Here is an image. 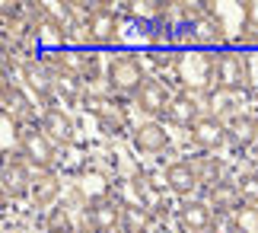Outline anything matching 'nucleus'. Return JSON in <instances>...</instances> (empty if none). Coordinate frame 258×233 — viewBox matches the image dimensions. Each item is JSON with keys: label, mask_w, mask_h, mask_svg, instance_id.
Masks as SVG:
<instances>
[{"label": "nucleus", "mask_w": 258, "mask_h": 233, "mask_svg": "<svg viewBox=\"0 0 258 233\" xmlns=\"http://www.w3.org/2000/svg\"><path fill=\"white\" fill-rule=\"evenodd\" d=\"M172 67H175L178 83L185 86L182 93L207 96L214 89V52H198V48H191V52H178Z\"/></svg>", "instance_id": "f257e3e1"}, {"label": "nucleus", "mask_w": 258, "mask_h": 233, "mask_svg": "<svg viewBox=\"0 0 258 233\" xmlns=\"http://www.w3.org/2000/svg\"><path fill=\"white\" fill-rule=\"evenodd\" d=\"M147 80V67H144V58L137 52H118L105 61V83H108V93H118V96H127V93H137Z\"/></svg>", "instance_id": "f03ea898"}, {"label": "nucleus", "mask_w": 258, "mask_h": 233, "mask_svg": "<svg viewBox=\"0 0 258 233\" xmlns=\"http://www.w3.org/2000/svg\"><path fill=\"white\" fill-rule=\"evenodd\" d=\"M249 86V67H245V52L242 48H223L214 52V89H226V93H242Z\"/></svg>", "instance_id": "7ed1b4c3"}, {"label": "nucleus", "mask_w": 258, "mask_h": 233, "mask_svg": "<svg viewBox=\"0 0 258 233\" xmlns=\"http://www.w3.org/2000/svg\"><path fill=\"white\" fill-rule=\"evenodd\" d=\"M23 83H26L29 93H32L35 103H42L45 109H51L57 89H54V74L48 70V64H45L42 58H29V61H23Z\"/></svg>", "instance_id": "20e7f679"}, {"label": "nucleus", "mask_w": 258, "mask_h": 233, "mask_svg": "<svg viewBox=\"0 0 258 233\" xmlns=\"http://www.w3.org/2000/svg\"><path fill=\"white\" fill-rule=\"evenodd\" d=\"M32 169H29L23 154L4 157V166H0V189H4V198H29V189H32Z\"/></svg>", "instance_id": "39448f33"}, {"label": "nucleus", "mask_w": 258, "mask_h": 233, "mask_svg": "<svg viewBox=\"0 0 258 233\" xmlns=\"http://www.w3.org/2000/svg\"><path fill=\"white\" fill-rule=\"evenodd\" d=\"M105 131H121L124 128V106L115 99V93H86L80 103Z\"/></svg>", "instance_id": "423d86ee"}, {"label": "nucleus", "mask_w": 258, "mask_h": 233, "mask_svg": "<svg viewBox=\"0 0 258 233\" xmlns=\"http://www.w3.org/2000/svg\"><path fill=\"white\" fill-rule=\"evenodd\" d=\"M19 154L26 157V163H29V166H35V169H51V166H54V160H57V147L42 134V128L32 125V128H23Z\"/></svg>", "instance_id": "0eeeda50"}, {"label": "nucleus", "mask_w": 258, "mask_h": 233, "mask_svg": "<svg viewBox=\"0 0 258 233\" xmlns=\"http://www.w3.org/2000/svg\"><path fill=\"white\" fill-rule=\"evenodd\" d=\"M188 35H191V45L198 52H223V48H230V35H226L223 23L217 19L211 10H207V16H201L198 23L185 26Z\"/></svg>", "instance_id": "6e6552de"}, {"label": "nucleus", "mask_w": 258, "mask_h": 233, "mask_svg": "<svg viewBox=\"0 0 258 233\" xmlns=\"http://www.w3.org/2000/svg\"><path fill=\"white\" fill-rule=\"evenodd\" d=\"M0 103H4V112L13 115L23 128H32V125L42 121V118H38V112H35V103L19 86L10 83V74H7V70H4V83H0Z\"/></svg>", "instance_id": "1a4fd4ad"}, {"label": "nucleus", "mask_w": 258, "mask_h": 233, "mask_svg": "<svg viewBox=\"0 0 258 233\" xmlns=\"http://www.w3.org/2000/svg\"><path fill=\"white\" fill-rule=\"evenodd\" d=\"M121 227V201L108 198L83 211V233H118Z\"/></svg>", "instance_id": "9d476101"}, {"label": "nucleus", "mask_w": 258, "mask_h": 233, "mask_svg": "<svg viewBox=\"0 0 258 233\" xmlns=\"http://www.w3.org/2000/svg\"><path fill=\"white\" fill-rule=\"evenodd\" d=\"M29 35H32V42L38 45L42 55L64 52V48H67V26L57 16H51V13H45L42 19H35L32 29H29Z\"/></svg>", "instance_id": "9b49d317"}, {"label": "nucleus", "mask_w": 258, "mask_h": 233, "mask_svg": "<svg viewBox=\"0 0 258 233\" xmlns=\"http://www.w3.org/2000/svg\"><path fill=\"white\" fill-rule=\"evenodd\" d=\"M175 224L182 233H211L214 227V208L204 198H188L175 211Z\"/></svg>", "instance_id": "f8f14e48"}, {"label": "nucleus", "mask_w": 258, "mask_h": 233, "mask_svg": "<svg viewBox=\"0 0 258 233\" xmlns=\"http://www.w3.org/2000/svg\"><path fill=\"white\" fill-rule=\"evenodd\" d=\"M89 35H93V48H112L121 42V13L105 10V4L89 16Z\"/></svg>", "instance_id": "ddd939ff"}, {"label": "nucleus", "mask_w": 258, "mask_h": 233, "mask_svg": "<svg viewBox=\"0 0 258 233\" xmlns=\"http://www.w3.org/2000/svg\"><path fill=\"white\" fill-rule=\"evenodd\" d=\"M77 195L83 198V205H99V201H108L112 198V179H108L105 169L99 166H86L80 169V176H77Z\"/></svg>", "instance_id": "4468645a"}, {"label": "nucleus", "mask_w": 258, "mask_h": 233, "mask_svg": "<svg viewBox=\"0 0 258 233\" xmlns=\"http://www.w3.org/2000/svg\"><path fill=\"white\" fill-rule=\"evenodd\" d=\"M61 198V176L54 169H35L32 189H29V205L35 211H51Z\"/></svg>", "instance_id": "2eb2a0df"}, {"label": "nucleus", "mask_w": 258, "mask_h": 233, "mask_svg": "<svg viewBox=\"0 0 258 233\" xmlns=\"http://www.w3.org/2000/svg\"><path fill=\"white\" fill-rule=\"evenodd\" d=\"M169 89H166V83L160 77H147L144 80V86L134 93V103H137V109L141 112H147L150 118H156V115H166V106H169Z\"/></svg>", "instance_id": "dca6fc26"}, {"label": "nucleus", "mask_w": 258, "mask_h": 233, "mask_svg": "<svg viewBox=\"0 0 258 233\" xmlns=\"http://www.w3.org/2000/svg\"><path fill=\"white\" fill-rule=\"evenodd\" d=\"M131 141H134V147L141 150V154L156 157V154H163V150L169 147L172 137H169V131H166V125H160L156 118H150V121H141V125L134 128Z\"/></svg>", "instance_id": "f3484780"}, {"label": "nucleus", "mask_w": 258, "mask_h": 233, "mask_svg": "<svg viewBox=\"0 0 258 233\" xmlns=\"http://www.w3.org/2000/svg\"><path fill=\"white\" fill-rule=\"evenodd\" d=\"M38 128H42V134L51 141L54 147H67L74 141V118L64 112V109H45L42 112V121H38Z\"/></svg>", "instance_id": "a211bd4d"}, {"label": "nucleus", "mask_w": 258, "mask_h": 233, "mask_svg": "<svg viewBox=\"0 0 258 233\" xmlns=\"http://www.w3.org/2000/svg\"><path fill=\"white\" fill-rule=\"evenodd\" d=\"M188 137H191V144L201 147V150H217L226 141V121L217 118V115H201L191 128H188Z\"/></svg>", "instance_id": "6ab92c4d"}, {"label": "nucleus", "mask_w": 258, "mask_h": 233, "mask_svg": "<svg viewBox=\"0 0 258 233\" xmlns=\"http://www.w3.org/2000/svg\"><path fill=\"white\" fill-rule=\"evenodd\" d=\"M166 185H169L172 195L178 198H191L195 189H201V179H198V169H195V160H175V163L166 169Z\"/></svg>", "instance_id": "aec40b11"}, {"label": "nucleus", "mask_w": 258, "mask_h": 233, "mask_svg": "<svg viewBox=\"0 0 258 233\" xmlns=\"http://www.w3.org/2000/svg\"><path fill=\"white\" fill-rule=\"evenodd\" d=\"M198 118H201V103L191 93H175L166 106V121L172 128H191Z\"/></svg>", "instance_id": "412c9836"}, {"label": "nucleus", "mask_w": 258, "mask_h": 233, "mask_svg": "<svg viewBox=\"0 0 258 233\" xmlns=\"http://www.w3.org/2000/svg\"><path fill=\"white\" fill-rule=\"evenodd\" d=\"M207 205L214 208V214H236L242 208V195H239V185L236 182H220V185L207 189Z\"/></svg>", "instance_id": "4be33fe9"}, {"label": "nucleus", "mask_w": 258, "mask_h": 233, "mask_svg": "<svg viewBox=\"0 0 258 233\" xmlns=\"http://www.w3.org/2000/svg\"><path fill=\"white\" fill-rule=\"evenodd\" d=\"M54 89H57V99H64V106H80L86 96V83L67 67L54 70Z\"/></svg>", "instance_id": "5701e85b"}, {"label": "nucleus", "mask_w": 258, "mask_h": 233, "mask_svg": "<svg viewBox=\"0 0 258 233\" xmlns=\"http://www.w3.org/2000/svg\"><path fill=\"white\" fill-rule=\"evenodd\" d=\"M258 137V118L249 112H239L226 121V141H233L236 147H249Z\"/></svg>", "instance_id": "b1692460"}, {"label": "nucleus", "mask_w": 258, "mask_h": 233, "mask_svg": "<svg viewBox=\"0 0 258 233\" xmlns=\"http://www.w3.org/2000/svg\"><path fill=\"white\" fill-rule=\"evenodd\" d=\"M204 103H207V115H217V118L226 115V121H230L233 115H239L236 93H226V89H211V93L204 96Z\"/></svg>", "instance_id": "393cba45"}, {"label": "nucleus", "mask_w": 258, "mask_h": 233, "mask_svg": "<svg viewBox=\"0 0 258 233\" xmlns=\"http://www.w3.org/2000/svg\"><path fill=\"white\" fill-rule=\"evenodd\" d=\"M195 169H198V179H201L204 189H214V185H220V182H226V163L217 160V157L195 160Z\"/></svg>", "instance_id": "a878e982"}, {"label": "nucleus", "mask_w": 258, "mask_h": 233, "mask_svg": "<svg viewBox=\"0 0 258 233\" xmlns=\"http://www.w3.org/2000/svg\"><path fill=\"white\" fill-rule=\"evenodd\" d=\"M150 227H153V214L147 208L121 205V227H118V233H147Z\"/></svg>", "instance_id": "bb28decb"}, {"label": "nucleus", "mask_w": 258, "mask_h": 233, "mask_svg": "<svg viewBox=\"0 0 258 233\" xmlns=\"http://www.w3.org/2000/svg\"><path fill=\"white\" fill-rule=\"evenodd\" d=\"M45 230L48 233H74V214L64 205H54L45 214Z\"/></svg>", "instance_id": "cd10ccee"}, {"label": "nucleus", "mask_w": 258, "mask_h": 233, "mask_svg": "<svg viewBox=\"0 0 258 233\" xmlns=\"http://www.w3.org/2000/svg\"><path fill=\"white\" fill-rule=\"evenodd\" d=\"M236 185H239L242 205L245 208H258V173H242L236 179Z\"/></svg>", "instance_id": "c85d7f7f"}, {"label": "nucleus", "mask_w": 258, "mask_h": 233, "mask_svg": "<svg viewBox=\"0 0 258 233\" xmlns=\"http://www.w3.org/2000/svg\"><path fill=\"white\" fill-rule=\"evenodd\" d=\"M236 233H258V208H239L236 211Z\"/></svg>", "instance_id": "c756f323"}, {"label": "nucleus", "mask_w": 258, "mask_h": 233, "mask_svg": "<svg viewBox=\"0 0 258 233\" xmlns=\"http://www.w3.org/2000/svg\"><path fill=\"white\" fill-rule=\"evenodd\" d=\"M245 67H249V86H245V93L258 99V52H245Z\"/></svg>", "instance_id": "7c9ffc66"}, {"label": "nucleus", "mask_w": 258, "mask_h": 233, "mask_svg": "<svg viewBox=\"0 0 258 233\" xmlns=\"http://www.w3.org/2000/svg\"><path fill=\"white\" fill-rule=\"evenodd\" d=\"M211 233H236V214H214Z\"/></svg>", "instance_id": "2f4dec72"}, {"label": "nucleus", "mask_w": 258, "mask_h": 233, "mask_svg": "<svg viewBox=\"0 0 258 233\" xmlns=\"http://www.w3.org/2000/svg\"><path fill=\"white\" fill-rule=\"evenodd\" d=\"M245 29L258 32V0H245Z\"/></svg>", "instance_id": "473e14b6"}]
</instances>
